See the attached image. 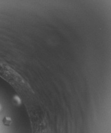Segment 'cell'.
I'll return each instance as SVG.
<instances>
[{"instance_id": "cell-1", "label": "cell", "mask_w": 111, "mask_h": 133, "mask_svg": "<svg viewBox=\"0 0 111 133\" xmlns=\"http://www.w3.org/2000/svg\"><path fill=\"white\" fill-rule=\"evenodd\" d=\"M2 123H3V125L5 126H10L12 123V119L11 117L5 116V117H4L2 120Z\"/></svg>"}]
</instances>
